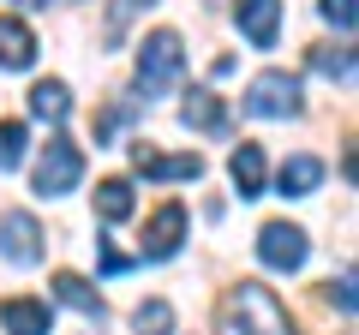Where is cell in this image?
Returning a JSON list of instances; mask_svg holds the SVG:
<instances>
[{
    "label": "cell",
    "mask_w": 359,
    "mask_h": 335,
    "mask_svg": "<svg viewBox=\"0 0 359 335\" xmlns=\"http://www.w3.org/2000/svg\"><path fill=\"white\" fill-rule=\"evenodd\" d=\"M222 329L228 335H294V323H287L282 299L269 294V287L240 282L228 299H222Z\"/></svg>",
    "instance_id": "cell-1"
},
{
    "label": "cell",
    "mask_w": 359,
    "mask_h": 335,
    "mask_svg": "<svg viewBox=\"0 0 359 335\" xmlns=\"http://www.w3.org/2000/svg\"><path fill=\"white\" fill-rule=\"evenodd\" d=\"M180 72H186V48H180L174 30H150L138 48V90L144 96H168L180 84Z\"/></svg>",
    "instance_id": "cell-2"
},
{
    "label": "cell",
    "mask_w": 359,
    "mask_h": 335,
    "mask_svg": "<svg viewBox=\"0 0 359 335\" xmlns=\"http://www.w3.org/2000/svg\"><path fill=\"white\" fill-rule=\"evenodd\" d=\"M78 174H84V156H78L72 138H48V150L36 156V192L42 198H60L78 186Z\"/></svg>",
    "instance_id": "cell-3"
},
{
    "label": "cell",
    "mask_w": 359,
    "mask_h": 335,
    "mask_svg": "<svg viewBox=\"0 0 359 335\" xmlns=\"http://www.w3.org/2000/svg\"><path fill=\"white\" fill-rule=\"evenodd\" d=\"M245 108L264 120H287L299 114V78L294 72H257L252 78V96H245Z\"/></svg>",
    "instance_id": "cell-4"
},
{
    "label": "cell",
    "mask_w": 359,
    "mask_h": 335,
    "mask_svg": "<svg viewBox=\"0 0 359 335\" xmlns=\"http://www.w3.org/2000/svg\"><path fill=\"white\" fill-rule=\"evenodd\" d=\"M306 228H294V221H264L257 228V258L269 264V270H299L306 264Z\"/></svg>",
    "instance_id": "cell-5"
},
{
    "label": "cell",
    "mask_w": 359,
    "mask_h": 335,
    "mask_svg": "<svg viewBox=\"0 0 359 335\" xmlns=\"http://www.w3.org/2000/svg\"><path fill=\"white\" fill-rule=\"evenodd\" d=\"M0 258L18 264V270H30V264L42 258V228H36V216H25V210H6V216H0Z\"/></svg>",
    "instance_id": "cell-6"
},
{
    "label": "cell",
    "mask_w": 359,
    "mask_h": 335,
    "mask_svg": "<svg viewBox=\"0 0 359 335\" xmlns=\"http://www.w3.org/2000/svg\"><path fill=\"white\" fill-rule=\"evenodd\" d=\"M180 240H186V204H162L150 216V228H144V258H174Z\"/></svg>",
    "instance_id": "cell-7"
},
{
    "label": "cell",
    "mask_w": 359,
    "mask_h": 335,
    "mask_svg": "<svg viewBox=\"0 0 359 335\" xmlns=\"http://www.w3.org/2000/svg\"><path fill=\"white\" fill-rule=\"evenodd\" d=\"M132 168L138 174H150V180H198L204 174V162L198 156H162V150H150V144H132Z\"/></svg>",
    "instance_id": "cell-8"
},
{
    "label": "cell",
    "mask_w": 359,
    "mask_h": 335,
    "mask_svg": "<svg viewBox=\"0 0 359 335\" xmlns=\"http://www.w3.org/2000/svg\"><path fill=\"white\" fill-rule=\"evenodd\" d=\"M240 30L252 48H276V30H282V0H240Z\"/></svg>",
    "instance_id": "cell-9"
},
{
    "label": "cell",
    "mask_w": 359,
    "mask_h": 335,
    "mask_svg": "<svg viewBox=\"0 0 359 335\" xmlns=\"http://www.w3.org/2000/svg\"><path fill=\"white\" fill-rule=\"evenodd\" d=\"M0 323H6V335H48V306L30 294H13L0 299Z\"/></svg>",
    "instance_id": "cell-10"
},
{
    "label": "cell",
    "mask_w": 359,
    "mask_h": 335,
    "mask_svg": "<svg viewBox=\"0 0 359 335\" xmlns=\"http://www.w3.org/2000/svg\"><path fill=\"white\" fill-rule=\"evenodd\" d=\"M54 299H60V306H72V311H84L90 323H102V294H96L78 270H60V275H54Z\"/></svg>",
    "instance_id": "cell-11"
},
{
    "label": "cell",
    "mask_w": 359,
    "mask_h": 335,
    "mask_svg": "<svg viewBox=\"0 0 359 335\" xmlns=\"http://www.w3.org/2000/svg\"><path fill=\"white\" fill-rule=\"evenodd\" d=\"M30 60H36V36H30V25L0 18V66H6V72H25Z\"/></svg>",
    "instance_id": "cell-12"
},
{
    "label": "cell",
    "mask_w": 359,
    "mask_h": 335,
    "mask_svg": "<svg viewBox=\"0 0 359 335\" xmlns=\"http://www.w3.org/2000/svg\"><path fill=\"white\" fill-rule=\"evenodd\" d=\"M228 174H233V192L240 198H264V150H257V144H240V150H233Z\"/></svg>",
    "instance_id": "cell-13"
},
{
    "label": "cell",
    "mask_w": 359,
    "mask_h": 335,
    "mask_svg": "<svg viewBox=\"0 0 359 335\" xmlns=\"http://www.w3.org/2000/svg\"><path fill=\"white\" fill-rule=\"evenodd\" d=\"M318 180H323V162H318V156H287V162H282V174H276V186H282L287 198L318 192Z\"/></svg>",
    "instance_id": "cell-14"
},
{
    "label": "cell",
    "mask_w": 359,
    "mask_h": 335,
    "mask_svg": "<svg viewBox=\"0 0 359 335\" xmlns=\"http://www.w3.org/2000/svg\"><path fill=\"white\" fill-rule=\"evenodd\" d=\"M180 120H186V126H198V132H222V126H228V108H222L210 90H192L186 102H180Z\"/></svg>",
    "instance_id": "cell-15"
},
{
    "label": "cell",
    "mask_w": 359,
    "mask_h": 335,
    "mask_svg": "<svg viewBox=\"0 0 359 335\" xmlns=\"http://www.w3.org/2000/svg\"><path fill=\"white\" fill-rule=\"evenodd\" d=\"M30 114L36 120H66L72 114V90H66L60 78H42L36 90H30Z\"/></svg>",
    "instance_id": "cell-16"
},
{
    "label": "cell",
    "mask_w": 359,
    "mask_h": 335,
    "mask_svg": "<svg viewBox=\"0 0 359 335\" xmlns=\"http://www.w3.org/2000/svg\"><path fill=\"white\" fill-rule=\"evenodd\" d=\"M96 216H102V221H126L132 216V180L114 174V180L96 186Z\"/></svg>",
    "instance_id": "cell-17"
},
{
    "label": "cell",
    "mask_w": 359,
    "mask_h": 335,
    "mask_svg": "<svg viewBox=\"0 0 359 335\" xmlns=\"http://www.w3.org/2000/svg\"><path fill=\"white\" fill-rule=\"evenodd\" d=\"M132 329L138 335H168L174 329V306H168V299H144V306L132 311Z\"/></svg>",
    "instance_id": "cell-18"
},
{
    "label": "cell",
    "mask_w": 359,
    "mask_h": 335,
    "mask_svg": "<svg viewBox=\"0 0 359 335\" xmlns=\"http://www.w3.org/2000/svg\"><path fill=\"white\" fill-rule=\"evenodd\" d=\"M311 72H323V78H353V48H311Z\"/></svg>",
    "instance_id": "cell-19"
},
{
    "label": "cell",
    "mask_w": 359,
    "mask_h": 335,
    "mask_svg": "<svg viewBox=\"0 0 359 335\" xmlns=\"http://www.w3.org/2000/svg\"><path fill=\"white\" fill-rule=\"evenodd\" d=\"M25 162V126L18 120H0V174Z\"/></svg>",
    "instance_id": "cell-20"
},
{
    "label": "cell",
    "mask_w": 359,
    "mask_h": 335,
    "mask_svg": "<svg viewBox=\"0 0 359 335\" xmlns=\"http://www.w3.org/2000/svg\"><path fill=\"white\" fill-rule=\"evenodd\" d=\"M318 6H323V18L335 30H353V0H318Z\"/></svg>",
    "instance_id": "cell-21"
},
{
    "label": "cell",
    "mask_w": 359,
    "mask_h": 335,
    "mask_svg": "<svg viewBox=\"0 0 359 335\" xmlns=\"http://www.w3.org/2000/svg\"><path fill=\"white\" fill-rule=\"evenodd\" d=\"M126 264H132V258H126V252H120V245H108V252H102V270H108V275H120V270H126Z\"/></svg>",
    "instance_id": "cell-22"
}]
</instances>
